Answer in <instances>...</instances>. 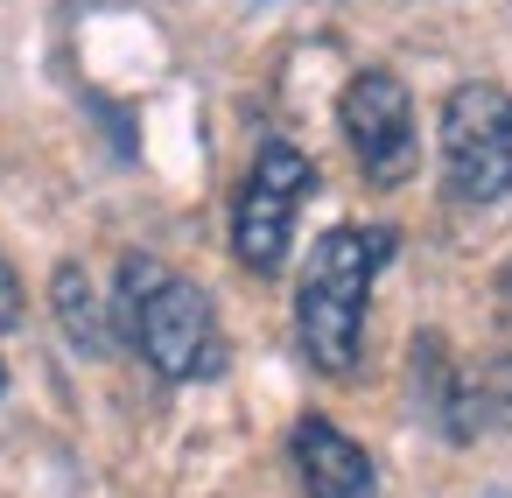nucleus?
<instances>
[{
  "instance_id": "f257e3e1",
  "label": "nucleus",
  "mask_w": 512,
  "mask_h": 498,
  "mask_svg": "<svg viewBox=\"0 0 512 498\" xmlns=\"http://www.w3.org/2000/svg\"><path fill=\"white\" fill-rule=\"evenodd\" d=\"M393 260V232L386 225H337L316 239L302 288H295V330L316 372H351L358 344H365V295L372 274Z\"/></svg>"
},
{
  "instance_id": "f03ea898",
  "label": "nucleus",
  "mask_w": 512,
  "mask_h": 498,
  "mask_svg": "<svg viewBox=\"0 0 512 498\" xmlns=\"http://www.w3.org/2000/svg\"><path fill=\"white\" fill-rule=\"evenodd\" d=\"M120 316H127V337L141 344V358L162 372V379H218L225 372V330H218V309L197 281L169 274L162 260H127L120 267Z\"/></svg>"
},
{
  "instance_id": "7ed1b4c3",
  "label": "nucleus",
  "mask_w": 512,
  "mask_h": 498,
  "mask_svg": "<svg viewBox=\"0 0 512 498\" xmlns=\"http://www.w3.org/2000/svg\"><path fill=\"white\" fill-rule=\"evenodd\" d=\"M442 169L449 190L491 204L512 190V92L505 85H456L442 99Z\"/></svg>"
},
{
  "instance_id": "20e7f679",
  "label": "nucleus",
  "mask_w": 512,
  "mask_h": 498,
  "mask_svg": "<svg viewBox=\"0 0 512 498\" xmlns=\"http://www.w3.org/2000/svg\"><path fill=\"white\" fill-rule=\"evenodd\" d=\"M316 190V162L288 141H267L239 183V204H232V253L253 267V274H274L288 260V232H295V211L302 197Z\"/></svg>"
},
{
  "instance_id": "39448f33",
  "label": "nucleus",
  "mask_w": 512,
  "mask_h": 498,
  "mask_svg": "<svg viewBox=\"0 0 512 498\" xmlns=\"http://www.w3.org/2000/svg\"><path fill=\"white\" fill-rule=\"evenodd\" d=\"M337 120H344V141H351L358 169L379 190H393V183L414 176V99H407V85L393 71H358L344 85Z\"/></svg>"
},
{
  "instance_id": "423d86ee",
  "label": "nucleus",
  "mask_w": 512,
  "mask_h": 498,
  "mask_svg": "<svg viewBox=\"0 0 512 498\" xmlns=\"http://www.w3.org/2000/svg\"><path fill=\"white\" fill-rule=\"evenodd\" d=\"M295 477H302L309 498H379L372 456H365L344 428H330L323 414L295 421Z\"/></svg>"
},
{
  "instance_id": "0eeeda50",
  "label": "nucleus",
  "mask_w": 512,
  "mask_h": 498,
  "mask_svg": "<svg viewBox=\"0 0 512 498\" xmlns=\"http://www.w3.org/2000/svg\"><path fill=\"white\" fill-rule=\"evenodd\" d=\"M57 316L71 323V337H78L85 351H99V344H106V323H99V302H92V281H85L78 267H64V274H57Z\"/></svg>"
},
{
  "instance_id": "6e6552de",
  "label": "nucleus",
  "mask_w": 512,
  "mask_h": 498,
  "mask_svg": "<svg viewBox=\"0 0 512 498\" xmlns=\"http://www.w3.org/2000/svg\"><path fill=\"white\" fill-rule=\"evenodd\" d=\"M15 316V274H8V260H0V323Z\"/></svg>"
}]
</instances>
